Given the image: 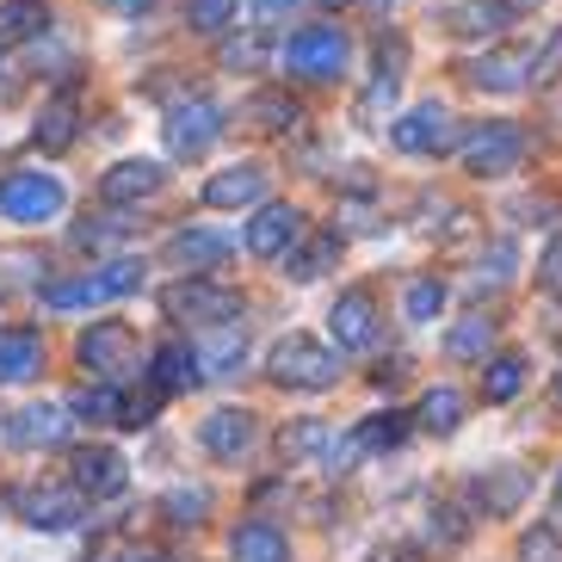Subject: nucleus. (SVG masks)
<instances>
[{"label": "nucleus", "mask_w": 562, "mask_h": 562, "mask_svg": "<svg viewBox=\"0 0 562 562\" xmlns=\"http://www.w3.org/2000/svg\"><path fill=\"white\" fill-rule=\"evenodd\" d=\"M266 371L284 390H328V383H340V352H328L310 334H284L279 347L266 352Z\"/></svg>", "instance_id": "nucleus-1"}, {"label": "nucleus", "mask_w": 562, "mask_h": 562, "mask_svg": "<svg viewBox=\"0 0 562 562\" xmlns=\"http://www.w3.org/2000/svg\"><path fill=\"white\" fill-rule=\"evenodd\" d=\"M458 161H463V173H476V180H507V173H519V161H526V131H519V124H476V131L458 143Z\"/></svg>", "instance_id": "nucleus-2"}, {"label": "nucleus", "mask_w": 562, "mask_h": 562, "mask_svg": "<svg viewBox=\"0 0 562 562\" xmlns=\"http://www.w3.org/2000/svg\"><path fill=\"white\" fill-rule=\"evenodd\" d=\"M63 204H68L63 180L44 173V167H13V173L0 180V216H7V223H50Z\"/></svg>", "instance_id": "nucleus-3"}, {"label": "nucleus", "mask_w": 562, "mask_h": 562, "mask_svg": "<svg viewBox=\"0 0 562 562\" xmlns=\"http://www.w3.org/2000/svg\"><path fill=\"white\" fill-rule=\"evenodd\" d=\"M161 310L173 315V322H204V328H216V322H235V315H241V291L211 284L204 272H186L180 284L161 291Z\"/></svg>", "instance_id": "nucleus-4"}, {"label": "nucleus", "mask_w": 562, "mask_h": 562, "mask_svg": "<svg viewBox=\"0 0 562 562\" xmlns=\"http://www.w3.org/2000/svg\"><path fill=\"white\" fill-rule=\"evenodd\" d=\"M136 284H143V260H105L100 272H87V279H68V284H50L44 291V310H87V303H112V297H131Z\"/></svg>", "instance_id": "nucleus-5"}, {"label": "nucleus", "mask_w": 562, "mask_h": 562, "mask_svg": "<svg viewBox=\"0 0 562 562\" xmlns=\"http://www.w3.org/2000/svg\"><path fill=\"white\" fill-rule=\"evenodd\" d=\"M284 68L303 75V81H334L347 68V32L340 25H303L291 44H284Z\"/></svg>", "instance_id": "nucleus-6"}, {"label": "nucleus", "mask_w": 562, "mask_h": 562, "mask_svg": "<svg viewBox=\"0 0 562 562\" xmlns=\"http://www.w3.org/2000/svg\"><path fill=\"white\" fill-rule=\"evenodd\" d=\"M216 136H223V112H216L211 100H180L167 112V155H180V161L211 155Z\"/></svg>", "instance_id": "nucleus-7"}, {"label": "nucleus", "mask_w": 562, "mask_h": 562, "mask_svg": "<svg viewBox=\"0 0 562 562\" xmlns=\"http://www.w3.org/2000/svg\"><path fill=\"white\" fill-rule=\"evenodd\" d=\"M458 117L446 112L439 100H427V105H414L408 117H396L390 124V143H396L402 155H446L451 143H458V131H451Z\"/></svg>", "instance_id": "nucleus-8"}, {"label": "nucleus", "mask_w": 562, "mask_h": 562, "mask_svg": "<svg viewBox=\"0 0 562 562\" xmlns=\"http://www.w3.org/2000/svg\"><path fill=\"white\" fill-rule=\"evenodd\" d=\"M75 359L93 371V378H105L112 383L117 371H131V359H136V334L124 328V322H93V328L75 340Z\"/></svg>", "instance_id": "nucleus-9"}, {"label": "nucleus", "mask_w": 562, "mask_h": 562, "mask_svg": "<svg viewBox=\"0 0 562 562\" xmlns=\"http://www.w3.org/2000/svg\"><path fill=\"white\" fill-rule=\"evenodd\" d=\"M68 402H32V408H19L13 420H7V439H13L19 451H56L68 446V432H75V420H68Z\"/></svg>", "instance_id": "nucleus-10"}, {"label": "nucleus", "mask_w": 562, "mask_h": 562, "mask_svg": "<svg viewBox=\"0 0 562 562\" xmlns=\"http://www.w3.org/2000/svg\"><path fill=\"white\" fill-rule=\"evenodd\" d=\"M68 470H75V488H81L87 501H112V495L131 488V463L117 458L112 446H81L68 458Z\"/></svg>", "instance_id": "nucleus-11"}, {"label": "nucleus", "mask_w": 562, "mask_h": 562, "mask_svg": "<svg viewBox=\"0 0 562 562\" xmlns=\"http://www.w3.org/2000/svg\"><path fill=\"white\" fill-rule=\"evenodd\" d=\"M297 235H303L297 204H260L248 223V254L254 260H284V254L297 248Z\"/></svg>", "instance_id": "nucleus-12"}, {"label": "nucleus", "mask_w": 562, "mask_h": 562, "mask_svg": "<svg viewBox=\"0 0 562 562\" xmlns=\"http://www.w3.org/2000/svg\"><path fill=\"white\" fill-rule=\"evenodd\" d=\"M328 328L340 340V352L378 347V297L371 291H340V303L328 310Z\"/></svg>", "instance_id": "nucleus-13"}, {"label": "nucleus", "mask_w": 562, "mask_h": 562, "mask_svg": "<svg viewBox=\"0 0 562 562\" xmlns=\"http://www.w3.org/2000/svg\"><path fill=\"white\" fill-rule=\"evenodd\" d=\"M81 488H19V513L32 531H68L81 526Z\"/></svg>", "instance_id": "nucleus-14"}, {"label": "nucleus", "mask_w": 562, "mask_h": 562, "mask_svg": "<svg viewBox=\"0 0 562 562\" xmlns=\"http://www.w3.org/2000/svg\"><path fill=\"white\" fill-rule=\"evenodd\" d=\"M199 446L211 451L216 463H235L241 451L254 446V414L248 408H216L199 420Z\"/></svg>", "instance_id": "nucleus-15"}, {"label": "nucleus", "mask_w": 562, "mask_h": 562, "mask_svg": "<svg viewBox=\"0 0 562 562\" xmlns=\"http://www.w3.org/2000/svg\"><path fill=\"white\" fill-rule=\"evenodd\" d=\"M470 495H476V507L488 513V519H507V513H519V501L531 495V476L519 463H495L488 476L470 482Z\"/></svg>", "instance_id": "nucleus-16"}, {"label": "nucleus", "mask_w": 562, "mask_h": 562, "mask_svg": "<svg viewBox=\"0 0 562 562\" xmlns=\"http://www.w3.org/2000/svg\"><path fill=\"white\" fill-rule=\"evenodd\" d=\"M192 347H199V371H204V378H235L241 359H248V328H241V322H216V328L199 334Z\"/></svg>", "instance_id": "nucleus-17"}, {"label": "nucleus", "mask_w": 562, "mask_h": 562, "mask_svg": "<svg viewBox=\"0 0 562 562\" xmlns=\"http://www.w3.org/2000/svg\"><path fill=\"white\" fill-rule=\"evenodd\" d=\"M408 439V420L402 414H371L347 432V446H334V463H359V458H378V451H396Z\"/></svg>", "instance_id": "nucleus-18"}, {"label": "nucleus", "mask_w": 562, "mask_h": 562, "mask_svg": "<svg viewBox=\"0 0 562 562\" xmlns=\"http://www.w3.org/2000/svg\"><path fill=\"white\" fill-rule=\"evenodd\" d=\"M260 199H266V173L254 161L223 167V173L204 180V204H211V211H241V204H260Z\"/></svg>", "instance_id": "nucleus-19"}, {"label": "nucleus", "mask_w": 562, "mask_h": 562, "mask_svg": "<svg viewBox=\"0 0 562 562\" xmlns=\"http://www.w3.org/2000/svg\"><path fill=\"white\" fill-rule=\"evenodd\" d=\"M235 254L229 235H211V229H180L167 241V260L180 266V272H216V266Z\"/></svg>", "instance_id": "nucleus-20"}, {"label": "nucleus", "mask_w": 562, "mask_h": 562, "mask_svg": "<svg viewBox=\"0 0 562 562\" xmlns=\"http://www.w3.org/2000/svg\"><path fill=\"white\" fill-rule=\"evenodd\" d=\"M155 371H149V383H155V396H180V390H192V383L204 378L199 371V347H186V340H167V347H155Z\"/></svg>", "instance_id": "nucleus-21"}, {"label": "nucleus", "mask_w": 562, "mask_h": 562, "mask_svg": "<svg viewBox=\"0 0 562 562\" xmlns=\"http://www.w3.org/2000/svg\"><path fill=\"white\" fill-rule=\"evenodd\" d=\"M526 81H531V56L519 50H488L470 63V87H482V93H519Z\"/></svg>", "instance_id": "nucleus-22"}, {"label": "nucleus", "mask_w": 562, "mask_h": 562, "mask_svg": "<svg viewBox=\"0 0 562 562\" xmlns=\"http://www.w3.org/2000/svg\"><path fill=\"white\" fill-rule=\"evenodd\" d=\"M161 161H117L112 173L100 180V199L105 204H136V199H149V192H161Z\"/></svg>", "instance_id": "nucleus-23"}, {"label": "nucleus", "mask_w": 562, "mask_h": 562, "mask_svg": "<svg viewBox=\"0 0 562 562\" xmlns=\"http://www.w3.org/2000/svg\"><path fill=\"white\" fill-rule=\"evenodd\" d=\"M37 371H44V340L32 328L0 334V383H32Z\"/></svg>", "instance_id": "nucleus-24"}, {"label": "nucleus", "mask_w": 562, "mask_h": 562, "mask_svg": "<svg viewBox=\"0 0 562 562\" xmlns=\"http://www.w3.org/2000/svg\"><path fill=\"white\" fill-rule=\"evenodd\" d=\"M229 557H235V562H291V544H284V531H279V526L248 519V526H235Z\"/></svg>", "instance_id": "nucleus-25"}, {"label": "nucleus", "mask_w": 562, "mask_h": 562, "mask_svg": "<svg viewBox=\"0 0 562 562\" xmlns=\"http://www.w3.org/2000/svg\"><path fill=\"white\" fill-rule=\"evenodd\" d=\"M488 352H495V322L488 315H463L458 328L446 334V359H458V364H488Z\"/></svg>", "instance_id": "nucleus-26"}, {"label": "nucleus", "mask_w": 562, "mask_h": 562, "mask_svg": "<svg viewBox=\"0 0 562 562\" xmlns=\"http://www.w3.org/2000/svg\"><path fill=\"white\" fill-rule=\"evenodd\" d=\"M334 260H340V235H310L303 248L284 254V279L310 284V279H322V272H328Z\"/></svg>", "instance_id": "nucleus-27"}, {"label": "nucleus", "mask_w": 562, "mask_h": 562, "mask_svg": "<svg viewBox=\"0 0 562 562\" xmlns=\"http://www.w3.org/2000/svg\"><path fill=\"white\" fill-rule=\"evenodd\" d=\"M414 420H420L427 432H439V439H446V432H458L463 427V390H451V383L427 390V396H420V408H414Z\"/></svg>", "instance_id": "nucleus-28"}, {"label": "nucleus", "mask_w": 562, "mask_h": 562, "mask_svg": "<svg viewBox=\"0 0 562 562\" xmlns=\"http://www.w3.org/2000/svg\"><path fill=\"white\" fill-rule=\"evenodd\" d=\"M44 25H50L44 0H13V7H0V50H13V44H32Z\"/></svg>", "instance_id": "nucleus-29"}, {"label": "nucleus", "mask_w": 562, "mask_h": 562, "mask_svg": "<svg viewBox=\"0 0 562 562\" xmlns=\"http://www.w3.org/2000/svg\"><path fill=\"white\" fill-rule=\"evenodd\" d=\"M75 117H81V112H75L68 93H63V100H50V105H44V117H37L32 143H37V149H50V155H63L68 143H75Z\"/></svg>", "instance_id": "nucleus-30"}, {"label": "nucleus", "mask_w": 562, "mask_h": 562, "mask_svg": "<svg viewBox=\"0 0 562 562\" xmlns=\"http://www.w3.org/2000/svg\"><path fill=\"white\" fill-rule=\"evenodd\" d=\"M501 25H513V7H501V0H470V7L451 13V32L458 37H488Z\"/></svg>", "instance_id": "nucleus-31"}, {"label": "nucleus", "mask_w": 562, "mask_h": 562, "mask_svg": "<svg viewBox=\"0 0 562 562\" xmlns=\"http://www.w3.org/2000/svg\"><path fill=\"white\" fill-rule=\"evenodd\" d=\"M439 310H446V284L439 279H408V291H402V315H408L414 328L439 322Z\"/></svg>", "instance_id": "nucleus-32"}, {"label": "nucleus", "mask_w": 562, "mask_h": 562, "mask_svg": "<svg viewBox=\"0 0 562 562\" xmlns=\"http://www.w3.org/2000/svg\"><path fill=\"white\" fill-rule=\"evenodd\" d=\"M519 390H526V359H519V352H501V359H488L482 396H488V402H513Z\"/></svg>", "instance_id": "nucleus-33"}, {"label": "nucleus", "mask_w": 562, "mask_h": 562, "mask_svg": "<svg viewBox=\"0 0 562 562\" xmlns=\"http://www.w3.org/2000/svg\"><path fill=\"white\" fill-rule=\"evenodd\" d=\"M68 408L75 414H87V420H117V427H124V408H131V402L117 396L112 383H93V390H75V396H68Z\"/></svg>", "instance_id": "nucleus-34"}, {"label": "nucleus", "mask_w": 562, "mask_h": 562, "mask_svg": "<svg viewBox=\"0 0 562 562\" xmlns=\"http://www.w3.org/2000/svg\"><path fill=\"white\" fill-rule=\"evenodd\" d=\"M279 451H284V463L315 458V451H328V427H322V420H297V427H284Z\"/></svg>", "instance_id": "nucleus-35"}, {"label": "nucleus", "mask_w": 562, "mask_h": 562, "mask_svg": "<svg viewBox=\"0 0 562 562\" xmlns=\"http://www.w3.org/2000/svg\"><path fill=\"white\" fill-rule=\"evenodd\" d=\"M229 19H235V0H186V25L192 32H229Z\"/></svg>", "instance_id": "nucleus-36"}, {"label": "nucleus", "mask_w": 562, "mask_h": 562, "mask_svg": "<svg viewBox=\"0 0 562 562\" xmlns=\"http://www.w3.org/2000/svg\"><path fill=\"white\" fill-rule=\"evenodd\" d=\"M562 81V25H550V37L531 50V87H550Z\"/></svg>", "instance_id": "nucleus-37"}, {"label": "nucleus", "mask_w": 562, "mask_h": 562, "mask_svg": "<svg viewBox=\"0 0 562 562\" xmlns=\"http://www.w3.org/2000/svg\"><path fill=\"white\" fill-rule=\"evenodd\" d=\"M204 513H211V488H173L167 495V519L173 526H204Z\"/></svg>", "instance_id": "nucleus-38"}, {"label": "nucleus", "mask_w": 562, "mask_h": 562, "mask_svg": "<svg viewBox=\"0 0 562 562\" xmlns=\"http://www.w3.org/2000/svg\"><path fill=\"white\" fill-rule=\"evenodd\" d=\"M519 562H562V531L550 526H531L526 538H519Z\"/></svg>", "instance_id": "nucleus-39"}, {"label": "nucleus", "mask_w": 562, "mask_h": 562, "mask_svg": "<svg viewBox=\"0 0 562 562\" xmlns=\"http://www.w3.org/2000/svg\"><path fill=\"white\" fill-rule=\"evenodd\" d=\"M248 117H260L266 131H291L297 124V105L279 100V93H260V100H248Z\"/></svg>", "instance_id": "nucleus-40"}, {"label": "nucleus", "mask_w": 562, "mask_h": 562, "mask_svg": "<svg viewBox=\"0 0 562 562\" xmlns=\"http://www.w3.org/2000/svg\"><path fill=\"white\" fill-rule=\"evenodd\" d=\"M513 260H519V254H513V241H495V254L482 260L476 284H507V279H513Z\"/></svg>", "instance_id": "nucleus-41"}, {"label": "nucleus", "mask_w": 562, "mask_h": 562, "mask_svg": "<svg viewBox=\"0 0 562 562\" xmlns=\"http://www.w3.org/2000/svg\"><path fill=\"white\" fill-rule=\"evenodd\" d=\"M538 284H544L550 297H562V235L550 241V254L538 260Z\"/></svg>", "instance_id": "nucleus-42"}, {"label": "nucleus", "mask_w": 562, "mask_h": 562, "mask_svg": "<svg viewBox=\"0 0 562 562\" xmlns=\"http://www.w3.org/2000/svg\"><path fill=\"white\" fill-rule=\"evenodd\" d=\"M297 13V0H254V19L260 25H279V19H291Z\"/></svg>", "instance_id": "nucleus-43"}, {"label": "nucleus", "mask_w": 562, "mask_h": 562, "mask_svg": "<svg viewBox=\"0 0 562 562\" xmlns=\"http://www.w3.org/2000/svg\"><path fill=\"white\" fill-rule=\"evenodd\" d=\"M105 7H117V13H143V7H155V0H105Z\"/></svg>", "instance_id": "nucleus-44"}, {"label": "nucleus", "mask_w": 562, "mask_h": 562, "mask_svg": "<svg viewBox=\"0 0 562 562\" xmlns=\"http://www.w3.org/2000/svg\"><path fill=\"white\" fill-rule=\"evenodd\" d=\"M550 396H557V408H562V371H557V383H550Z\"/></svg>", "instance_id": "nucleus-45"}, {"label": "nucleus", "mask_w": 562, "mask_h": 562, "mask_svg": "<svg viewBox=\"0 0 562 562\" xmlns=\"http://www.w3.org/2000/svg\"><path fill=\"white\" fill-rule=\"evenodd\" d=\"M557 513H562V470H557Z\"/></svg>", "instance_id": "nucleus-46"}, {"label": "nucleus", "mask_w": 562, "mask_h": 562, "mask_svg": "<svg viewBox=\"0 0 562 562\" xmlns=\"http://www.w3.org/2000/svg\"><path fill=\"white\" fill-rule=\"evenodd\" d=\"M124 562H161V557H124Z\"/></svg>", "instance_id": "nucleus-47"}]
</instances>
